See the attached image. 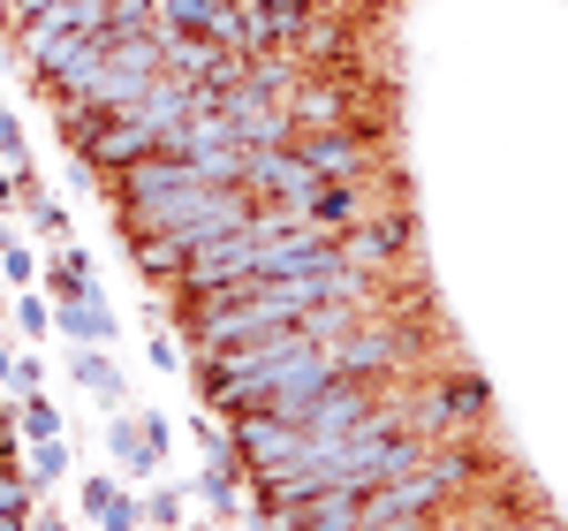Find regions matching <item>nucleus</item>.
<instances>
[{
    "instance_id": "obj_3",
    "label": "nucleus",
    "mask_w": 568,
    "mask_h": 531,
    "mask_svg": "<svg viewBox=\"0 0 568 531\" xmlns=\"http://www.w3.org/2000/svg\"><path fill=\"white\" fill-rule=\"evenodd\" d=\"M326 350V364L342 372V380H387V372H402L409 357H417V342L402 334V327H372V319H356L349 334H334V342H318Z\"/></svg>"
},
{
    "instance_id": "obj_6",
    "label": "nucleus",
    "mask_w": 568,
    "mask_h": 531,
    "mask_svg": "<svg viewBox=\"0 0 568 531\" xmlns=\"http://www.w3.org/2000/svg\"><path fill=\"white\" fill-rule=\"evenodd\" d=\"M144 152H160V130H144L136 114H106V122H99V130L77 144V160H84L99 182L122 176V168H130V160H144Z\"/></svg>"
},
{
    "instance_id": "obj_4",
    "label": "nucleus",
    "mask_w": 568,
    "mask_h": 531,
    "mask_svg": "<svg viewBox=\"0 0 568 531\" xmlns=\"http://www.w3.org/2000/svg\"><path fill=\"white\" fill-rule=\"evenodd\" d=\"M227 448H235V471H243V487H251V479H273V471L304 448V425H288V418H273V410H243V418H227Z\"/></svg>"
},
{
    "instance_id": "obj_7",
    "label": "nucleus",
    "mask_w": 568,
    "mask_h": 531,
    "mask_svg": "<svg viewBox=\"0 0 568 531\" xmlns=\"http://www.w3.org/2000/svg\"><path fill=\"white\" fill-rule=\"evenodd\" d=\"M311 182H318V176H311L288 144H258V152H243V190H251V198H273V206H296V213H304Z\"/></svg>"
},
{
    "instance_id": "obj_33",
    "label": "nucleus",
    "mask_w": 568,
    "mask_h": 531,
    "mask_svg": "<svg viewBox=\"0 0 568 531\" xmlns=\"http://www.w3.org/2000/svg\"><path fill=\"white\" fill-rule=\"evenodd\" d=\"M182 531H220V524H182Z\"/></svg>"
},
{
    "instance_id": "obj_30",
    "label": "nucleus",
    "mask_w": 568,
    "mask_h": 531,
    "mask_svg": "<svg viewBox=\"0 0 568 531\" xmlns=\"http://www.w3.org/2000/svg\"><path fill=\"white\" fill-rule=\"evenodd\" d=\"M31 531H69V517H61V509H45V501H39V509H31Z\"/></svg>"
},
{
    "instance_id": "obj_11",
    "label": "nucleus",
    "mask_w": 568,
    "mask_h": 531,
    "mask_svg": "<svg viewBox=\"0 0 568 531\" xmlns=\"http://www.w3.org/2000/svg\"><path fill=\"white\" fill-rule=\"evenodd\" d=\"M53 334L69 342V350H106L114 334H122V319L106 297H77V304H53Z\"/></svg>"
},
{
    "instance_id": "obj_31",
    "label": "nucleus",
    "mask_w": 568,
    "mask_h": 531,
    "mask_svg": "<svg viewBox=\"0 0 568 531\" xmlns=\"http://www.w3.org/2000/svg\"><path fill=\"white\" fill-rule=\"evenodd\" d=\"M326 8H342V16H379V8H394V0H326Z\"/></svg>"
},
{
    "instance_id": "obj_1",
    "label": "nucleus",
    "mask_w": 568,
    "mask_h": 531,
    "mask_svg": "<svg viewBox=\"0 0 568 531\" xmlns=\"http://www.w3.org/2000/svg\"><path fill=\"white\" fill-rule=\"evenodd\" d=\"M288 152H296L318 182H356V176H372V168H387V130H372V122L296 130V144H288Z\"/></svg>"
},
{
    "instance_id": "obj_34",
    "label": "nucleus",
    "mask_w": 568,
    "mask_h": 531,
    "mask_svg": "<svg viewBox=\"0 0 568 531\" xmlns=\"http://www.w3.org/2000/svg\"><path fill=\"white\" fill-rule=\"evenodd\" d=\"M0 176H16V168H8V160H0Z\"/></svg>"
},
{
    "instance_id": "obj_28",
    "label": "nucleus",
    "mask_w": 568,
    "mask_h": 531,
    "mask_svg": "<svg viewBox=\"0 0 568 531\" xmlns=\"http://www.w3.org/2000/svg\"><path fill=\"white\" fill-rule=\"evenodd\" d=\"M136 425H144V441H152L160 463H175V433H168V418H160V410H136Z\"/></svg>"
},
{
    "instance_id": "obj_17",
    "label": "nucleus",
    "mask_w": 568,
    "mask_h": 531,
    "mask_svg": "<svg viewBox=\"0 0 568 531\" xmlns=\"http://www.w3.org/2000/svg\"><path fill=\"white\" fill-rule=\"evenodd\" d=\"M8 425H16L23 441H45V433H69V425H61V402L45 395V388H31V395H16V402H8Z\"/></svg>"
},
{
    "instance_id": "obj_5",
    "label": "nucleus",
    "mask_w": 568,
    "mask_h": 531,
    "mask_svg": "<svg viewBox=\"0 0 568 531\" xmlns=\"http://www.w3.org/2000/svg\"><path fill=\"white\" fill-rule=\"evenodd\" d=\"M379 395H387V380H326L318 395L304 402V433H318V441H334V433H356L372 410H379Z\"/></svg>"
},
{
    "instance_id": "obj_26",
    "label": "nucleus",
    "mask_w": 568,
    "mask_h": 531,
    "mask_svg": "<svg viewBox=\"0 0 568 531\" xmlns=\"http://www.w3.org/2000/svg\"><path fill=\"white\" fill-rule=\"evenodd\" d=\"M0 160H8L16 176H31V152H23V122L8 114V99H0Z\"/></svg>"
},
{
    "instance_id": "obj_21",
    "label": "nucleus",
    "mask_w": 568,
    "mask_h": 531,
    "mask_svg": "<svg viewBox=\"0 0 568 531\" xmlns=\"http://www.w3.org/2000/svg\"><path fill=\"white\" fill-rule=\"evenodd\" d=\"M182 517H190V493L182 487H152L144 493V531H182Z\"/></svg>"
},
{
    "instance_id": "obj_32",
    "label": "nucleus",
    "mask_w": 568,
    "mask_h": 531,
    "mask_svg": "<svg viewBox=\"0 0 568 531\" xmlns=\"http://www.w3.org/2000/svg\"><path fill=\"white\" fill-rule=\"evenodd\" d=\"M8 236H16V221H8V213H0V243H8Z\"/></svg>"
},
{
    "instance_id": "obj_9",
    "label": "nucleus",
    "mask_w": 568,
    "mask_h": 531,
    "mask_svg": "<svg viewBox=\"0 0 568 531\" xmlns=\"http://www.w3.org/2000/svg\"><path fill=\"white\" fill-rule=\"evenodd\" d=\"M39 297L45 304H77V297H99V273H91V251L69 236L39 259Z\"/></svg>"
},
{
    "instance_id": "obj_15",
    "label": "nucleus",
    "mask_w": 568,
    "mask_h": 531,
    "mask_svg": "<svg viewBox=\"0 0 568 531\" xmlns=\"http://www.w3.org/2000/svg\"><path fill=\"white\" fill-rule=\"evenodd\" d=\"M69 463H77V448H69V433H45V441H23V479H31V493H45V487H61L69 479Z\"/></svg>"
},
{
    "instance_id": "obj_35",
    "label": "nucleus",
    "mask_w": 568,
    "mask_h": 531,
    "mask_svg": "<svg viewBox=\"0 0 568 531\" xmlns=\"http://www.w3.org/2000/svg\"><path fill=\"white\" fill-rule=\"evenodd\" d=\"M0 410H8V395H0Z\"/></svg>"
},
{
    "instance_id": "obj_12",
    "label": "nucleus",
    "mask_w": 568,
    "mask_h": 531,
    "mask_svg": "<svg viewBox=\"0 0 568 531\" xmlns=\"http://www.w3.org/2000/svg\"><path fill=\"white\" fill-rule=\"evenodd\" d=\"M106 455H114V479L136 487V479H152V471H168L152 441H144V425H136V410H106Z\"/></svg>"
},
{
    "instance_id": "obj_22",
    "label": "nucleus",
    "mask_w": 568,
    "mask_h": 531,
    "mask_svg": "<svg viewBox=\"0 0 568 531\" xmlns=\"http://www.w3.org/2000/svg\"><path fill=\"white\" fill-rule=\"evenodd\" d=\"M0 281H8V297H16V289H39V251L8 236V243H0Z\"/></svg>"
},
{
    "instance_id": "obj_24",
    "label": "nucleus",
    "mask_w": 568,
    "mask_h": 531,
    "mask_svg": "<svg viewBox=\"0 0 568 531\" xmlns=\"http://www.w3.org/2000/svg\"><path fill=\"white\" fill-rule=\"evenodd\" d=\"M31 388H45V364L31 350L8 357V372H0V395H31Z\"/></svg>"
},
{
    "instance_id": "obj_16",
    "label": "nucleus",
    "mask_w": 568,
    "mask_h": 531,
    "mask_svg": "<svg viewBox=\"0 0 568 531\" xmlns=\"http://www.w3.org/2000/svg\"><path fill=\"white\" fill-rule=\"evenodd\" d=\"M197 501L213 509L220 524H243V509H251V493H243V471H220V463H205V471H197Z\"/></svg>"
},
{
    "instance_id": "obj_8",
    "label": "nucleus",
    "mask_w": 568,
    "mask_h": 531,
    "mask_svg": "<svg viewBox=\"0 0 568 531\" xmlns=\"http://www.w3.org/2000/svg\"><path fill=\"white\" fill-rule=\"evenodd\" d=\"M265 531H364V487H318L288 517H251Z\"/></svg>"
},
{
    "instance_id": "obj_25",
    "label": "nucleus",
    "mask_w": 568,
    "mask_h": 531,
    "mask_svg": "<svg viewBox=\"0 0 568 531\" xmlns=\"http://www.w3.org/2000/svg\"><path fill=\"white\" fill-rule=\"evenodd\" d=\"M99 531H144V493H114V501H106V517H99Z\"/></svg>"
},
{
    "instance_id": "obj_20",
    "label": "nucleus",
    "mask_w": 568,
    "mask_h": 531,
    "mask_svg": "<svg viewBox=\"0 0 568 531\" xmlns=\"http://www.w3.org/2000/svg\"><path fill=\"white\" fill-rule=\"evenodd\" d=\"M8 327H16L23 342H45V334H53V304H45L39 289H16V297H8Z\"/></svg>"
},
{
    "instance_id": "obj_29",
    "label": "nucleus",
    "mask_w": 568,
    "mask_h": 531,
    "mask_svg": "<svg viewBox=\"0 0 568 531\" xmlns=\"http://www.w3.org/2000/svg\"><path fill=\"white\" fill-rule=\"evenodd\" d=\"M152 364H160V372H190V357H182V342L168 334V327L152 334Z\"/></svg>"
},
{
    "instance_id": "obj_13",
    "label": "nucleus",
    "mask_w": 568,
    "mask_h": 531,
    "mask_svg": "<svg viewBox=\"0 0 568 531\" xmlns=\"http://www.w3.org/2000/svg\"><path fill=\"white\" fill-rule=\"evenodd\" d=\"M69 380H77L84 395H99L106 410H122V402H130V380H122V364H114L106 350H69Z\"/></svg>"
},
{
    "instance_id": "obj_14",
    "label": "nucleus",
    "mask_w": 568,
    "mask_h": 531,
    "mask_svg": "<svg viewBox=\"0 0 568 531\" xmlns=\"http://www.w3.org/2000/svg\"><path fill=\"white\" fill-rule=\"evenodd\" d=\"M122 251H130V266L152 281V289H175V281H182V259H190L175 236H130Z\"/></svg>"
},
{
    "instance_id": "obj_23",
    "label": "nucleus",
    "mask_w": 568,
    "mask_h": 531,
    "mask_svg": "<svg viewBox=\"0 0 568 531\" xmlns=\"http://www.w3.org/2000/svg\"><path fill=\"white\" fill-rule=\"evenodd\" d=\"M114 493H122V479H114V471H91L84 487H77V517H84V524H99V517H106V501H114Z\"/></svg>"
},
{
    "instance_id": "obj_27",
    "label": "nucleus",
    "mask_w": 568,
    "mask_h": 531,
    "mask_svg": "<svg viewBox=\"0 0 568 531\" xmlns=\"http://www.w3.org/2000/svg\"><path fill=\"white\" fill-rule=\"evenodd\" d=\"M190 441L205 448V463H220V471H235V448H227V425H205V418H197V425H190Z\"/></svg>"
},
{
    "instance_id": "obj_19",
    "label": "nucleus",
    "mask_w": 568,
    "mask_h": 531,
    "mask_svg": "<svg viewBox=\"0 0 568 531\" xmlns=\"http://www.w3.org/2000/svg\"><path fill=\"white\" fill-rule=\"evenodd\" d=\"M220 16V0H152V23L182 31V39H205V23Z\"/></svg>"
},
{
    "instance_id": "obj_10",
    "label": "nucleus",
    "mask_w": 568,
    "mask_h": 531,
    "mask_svg": "<svg viewBox=\"0 0 568 531\" xmlns=\"http://www.w3.org/2000/svg\"><path fill=\"white\" fill-rule=\"evenodd\" d=\"M433 410L447 418V433H478L493 418V388L478 372H447V380H433Z\"/></svg>"
},
{
    "instance_id": "obj_2",
    "label": "nucleus",
    "mask_w": 568,
    "mask_h": 531,
    "mask_svg": "<svg viewBox=\"0 0 568 531\" xmlns=\"http://www.w3.org/2000/svg\"><path fill=\"white\" fill-rule=\"evenodd\" d=\"M417 251V213H409V198L402 206H379V213H364L356 228L334 236V259L342 266H364V273H387Z\"/></svg>"
},
{
    "instance_id": "obj_18",
    "label": "nucleus",
    "mask_w": 568,
    "mask_h": 531,
    "mask_svg": "<svg viewBox=\"0 0 568 531\" xmlns=\"http://www.w3.org/2000/svg\"><path fill=\"white\" fill-rule=\"evenodd\" d=\"M258 8H265V39H273V46H288V53H296V39L311 31V16H318L326 0H258Z\"/></svg>"
}]
</instances>
